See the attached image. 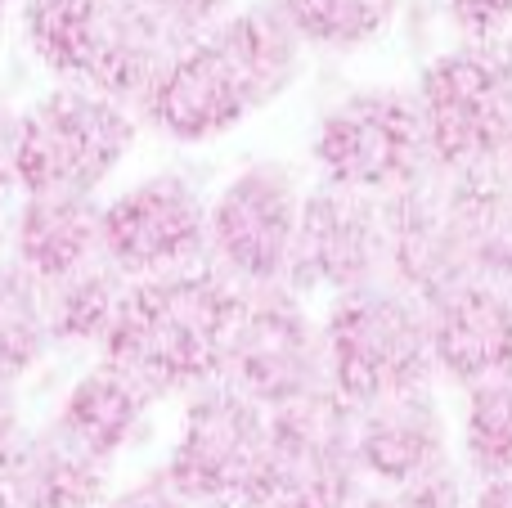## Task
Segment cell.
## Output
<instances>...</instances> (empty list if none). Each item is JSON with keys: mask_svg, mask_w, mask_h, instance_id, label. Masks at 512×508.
I'll use <instances>...</instances> for the list:
<instances>
[{"mask_svg": "<svg viewBox=\"0 0 512 508\" xmlns=\"http://www.w3.org/2000/svg\"><path fill=\"white\" fill-rule=\"evenodd\" d=\"M310 162L319 185L378 203L405 194L436 171L414 95L396 86H364L328 104L310 131Z\"/></svg>", "mask_w": 512, "mask_h": 508, "instance_id": "52a82bcc", "label": "cell"}, {"mask_svg": "<svg viewBox=\"0 0 512 508\" xmlns=\"http://www.w3.org/2000/svg\"><path fill=\"white\" fill-rule=\"evenodd\" d=\"M9 257L45 288L104 257V203L90 194H23L9 230Z\"/></svg>", "mask_w": 512, "mask_h": 508, "instance_id": "e0dca14e", "label": "cell"}, {"mask_svg": "<svg viewBox=\"0 0 512 508\" xmlns=\"http://www.w3.org/2000/svg\"><path fill=\"white\" fill-rule=\"evenodd\" d=\"M355 508H468V495H463V473L450 464L427 477H414V482L378 486V491L360 495Z\"/></svg>", "mask_w": 512, "mask_h": 508, "instance_id": "603a6c76", "label": "cell"}, {"mask_svg": "<svg viewBox=\"0 0 512 508\" xmlns=\"http://www.w3.org/2000/svg\"><path fill=\"white\" fill-rule=\"evenodd\" d=\"M355 459L378 486H400L450 468V423L436 401V387L382 396L355 410Z\"/></svg>", "mask_w": 512, "mask_h": 508, "instance_id": "9a60e30c", "label": "cell"}, {"mask_svg": "<svg viewBox=\"0 0 512 508\" xmlns=\"http://www.w3.org/2000/svg\"><path fill=\"white\" fill-rule=\"evenodd\" d=\"M436 374L459 392L512 374V288L463 279L427 302Z\"/></svg>", "mask_w": 512, "mask_h": 508, "instance_id": "5bb4252c", "label": "cell"}, {"mask_svg": "<svg viewBox=\"0 0 512 508\" xmlns=\"http://www.w3.org/2000/svg\"><path fill=\"white\" fill-rule=\"evenodd\" d=\"M126 288H131V279L117 275V270L108 266V257L90 261L86 270L50 284L45 297H50L54 342H68V347H104Z\"/></svg>", "mask_w": 512, "mask_h": 508, "instance_id": "ffe728a7", "label": "cell"}, {"mask_svg": "<svg viewBox=\"0 0 512 508\" xmlns=\"http://www.w3.org/2000/svg\"><path fill=\"white\" fill-rule=\"evenodd\" d=\"M468 508H512V473L508 477H490V482H477V495H472Z\"/></svg>", "mask_w": 512, "mask_h": 508, "instance_id": "4316f807", "label": "cell"}, {"mask_svg": "<svg viewBox=\"0 0 512 508\" xmlns=\"http://www.w3.org/2000/svg\"><path fill=\"white\" fill-rule=\"evenodd\" d=\"M23 36L63 81L140 108L185 36L153 0H27Z\"/></svg>", "mask_w": 512, "mask_h": 508, "instance_id": "7a4b0ae2", "label": "cell"}, {"mask_svg": "<svg viewBox=\"0 0 512 508\" xmlns=\"http://www.w3.org/2000/svg\"><path fill=\"white\" fill-rule=\"evenodd\" d=\"M0 508H14V504H9V500H5V491H0Z\"/></svg>", "mask_w": 512, "mask_h": 508, "instance_id": "1f68e13d", "label": "cell"}, {"mask_svg": "<svg viewBox=\"0 0 512 508\" xmlns=\"http://www.w3.org/2000/svg\"><path fill=\"white\" fill-rule=\"evenodd\" d=\"M18 432H23V414H18V383H5V378H0V459H5V450L18 441Z\"/></svg>", "mask_w": 512, "mask_h": 508, "instance_id": "484cf974", "label": "cell"}, {"mask_svg": "<svg viewBox=\"0 0 512 508\" xmlns=\"http://www.w3.org/2000/svg\"><path fill=\"white\" fill-rule=\"evenodd\" d=\"M153 405H158V392H153L144 378H135L131 369L99 356L95 365L68 387V396L59 401L50 423H59V428L68 432L77 446H86L95 459L113 464L135 441V432L144 428Z\"/></svg>", "mask_w": 512, "mask_h": 508, "instance_id": "ac0fdd59", "label": "cell"}, {"mask_svg": "<svg viewBox=\"0 0 512 508\" xmlns=\"http://www.w3.org/2000/svg\"><path fill=\"white\" fill-rule=\"evenodd\" d=\"M301 59L306 45L297 32L270 0H256L185 45L135 113L176 144L221 140L297 86Z\"/></svg>", "mask_w": 512, "mask_h": 508, "instance_id": "6da1fadb", "label": "cell"}, {"mask_svg": "<svg viewBox=\"0 0 512 508\" xmlns=\"http://www.w3.org/2000/svg\"><path fill=\"white\" fill-rule=\"evenodd\" d=\"M203 508H270L265 500H225V504H203Z\"/></svg>", "mask_w": 512, "mask_h": 508, "instance_id": "f1b7e54d", "label": "cell"}, {"mask_svg": "<svg viewBox=\"0 0 512 508\" xmlns=\"http://www.w3.org/2000/svg\"><path fill=\"white\" fill-rule=\"evenodd\" d=\"M306 189L288 162H248L207 203V266L234 288H292Z\"/></svg>", "mask_w": 512, "mask_h": 508, "instance_id": "ba28073f", "label": "cell"}, {"mask_svg": "<svg viewBox=\"0 0 512 508\" xmlns=\"http://www.w3.org/2000/svg\"><path fill=\"white\" fill-rule=\"evenodd\" d=\"M319 329H324L328 387L351 410L436 383L427 302L400 279L333 297Z\"/></svg>", "mask_w": 512, "mask_h": 508, "instance_id": "5b68a950", "label": "cell"}, {"mask_svg": "<svg viewBox=\"0 0 512 508\" xmlns=\"http://www.w3.org/2000/svg\"><path fill=\"white\" fill-rule=\"evenodd\" d=\"M104 257L117 275L158 279L207 266V198L185 171H153L104 203Z\"/></svg>", "mask_w": 512, "mask_h": 508, "instance_id": "7c38bea8", "label": "cell"}, {"mask_svg": "<svg viewBox=\"0 0 512 508\" xmlns=\"http://www.w3.org/2000/svg\"><path fill=\"white\" fill-rule=\"evenodd\" d=\"M306 50L351 54L373 45L400 14V0H270Z\"/></svg>", "mask_w": 512, "mask_h": 508, "instance_id": "44dd1931", "label": "cell"}, {"mask_svg": "<svg viewBox=\"0 0 512 508\" xmlns=\"http://www.w3.org/2000/svg\"><path fill=\"white\" fill-rule=\"evenodd\" d=\"M99 508H189V504L180 500L176 491H171L167 477L153 473V477H140V482H131L126 491L108 495Z\"/></svg>", "mask_w": 512, "mask_h": 508, "instance_id": "d4e9b609", "label": "cell"}, {"mask_svg": "<svg viewBox=\"0 0 512 508\" xmlns=\"http://www.w3.org/2000/svg\"><path fill=\"white\" fill-rule=\"evenodd\" d=\"M216 378L261 410L301 401L328 387L324 329L310 320L292 288H252V293L239 288Z\"/></svg>", "mask_w": 512, "mask_h": 508, "instance_id": "30bf717a", "label": "cell"}, {"mask_svg": "<svg viewBox=\"0 0 512 508\" xmlns=\"http://www.w3.org/2000/svg\"><path fill=\"white\" fill-rule=\"evenodd\" d=\"M414 108L441 176L504 167L512 135V41H459L432 54L414 81Z\"/></svg>", "mask_w": 512, "mask_h": 508, "instance_id": "8992f818", "label": "cell"}, {"mask_svg": "<svg viewBox=\"0 0 512 508\" xmlns=\"http://www.w3.org/2000/svg\"><path fill=\"white\" fill-rule=\"evenodd\" d=\"M391 279V230L378 198L315 185L306 189L292 288H324L328 302Z\"/></svg>", "mask_w": 512, "mask_h": 508, "instance_id": "4fadbf2b", "label": "cell"}, {"mask_svg": "<svg viewBox=\"0 0 512 508\" xmlns=\"http://www.w3.org/2000/svg\"><path fill=\"white\" fill-rule=\"evenodd\" d=\"M5 14H9V0H0V32H5Z\"/></svg>", "mask_w": 512, "mask_h": 508, "instance_id": "f546056e", "label": "cell"}, {"mask_svg": "<svg viewBox=\"0 0 512 508\" xmlns=\"http://www.w3.org/2000/svg\"><path fill=\"white\" fill-rule=\"evenodd\" d=\"M360 459H355V410L333 392L301 396L270 410V508H355L360 504Z\"/></svg>", "mask_w": 512, "mask_h": 508, "instance_id": "8fae6325", "label": "cell"}, {"mask_svg": "<svg viewBox=\"0 0 512 508\" xmlns=\"http://www.w3.org/2000/svg\"><path fill=\"white\" fill-rule=\"evenodd\" d=\"M5 144H9V122H0V207H5L9 189H14V176H9V158H5Z\"/></svg>", "mask_w": 512, "mask_h": 508, "instance_id": "83f0119b", "label": "cell"}, {"mask_svg": "<svg viewBox=\"0 0 512 508\" xmlns=\"http://www.w3.org/2000/svg\"><path fill=\"white\" fill-rule=\"evenodd\" d=\"M459 450L477 482L512 473V374L463 392Z\"/></svg>", "mask_w": 512, "mask_h": 508, "instance_id": "7402d4cb", "label": "cell"}, {"mask_svg": "<svg viewBox=\"0 0 512 508\" xmlns=\"http://www.w3.org/2000/svg\"><path fill=\"white\" fill-rule=\"evenodd\" d=\"M140 140V113L86 86H54L9 117V176L23 194H90Z\"/></svg>", "mask_w": 512, "mask_h": 508, "instance_id": "277c9868", "label": "cell"}, {"mask_svg": "<svg viewBox=\"0 0 512 508\" xmlns=\"http://www.w3.org/2000/svg\"><path fill=\"white\" fill-rule=\"evenodd\" d=\"M108 468L59 423L23 428L0 459V491L14 508H99L108 500Z\"/></svg>", "mask_w": 512, "mask_h": 508, "instance_id": "2e32d148", "label": "cell"}, {"mask_svg": "<svg viewBox=\"0 0 512 508\" xmlns=\"http://www.w3.org/2000/svg\"><path fill=\"white\" fill-rule=\"evenodd\" d=\"M504 167L512 171V135H508V153H504Z\"/></svg>", "mask_w": 512, "mask_h": 508, "instance_id": "4dcf8cb0", "label": "cell"}, {"mask_svg": "<svg viewBox=\"0 0 512 508\" xmlns=\"http://www.w3.org/2000/svg\"><path fill=\"white\" fill-rule=\"evenodd\" d=\"M234 302L239 288L212 266L135 279L117 306L99 356L131 369L158 396L198 392L221 374V347L230 333Z\"/></svg>", "mask_w": 512, "mask_h": 508, "instance_id": "3957f363", "label": "cell"}, {"mask_svg": "<svg viewBox=\"0 0 512 508\" xmlns=\"http://www.w3.org/2000/svg\"><path fill=\"white\" fill-rule=\"evenodd\" d=\"M162 477L189 508L225 500H265L270 410L225 387L221 378L189 392Z\"/></svg>", "mask_w": 512, "mask_h": 508, "instance_id": "9c48e42d", "label": "cell"}, {"mask_svg": "<svg viewBox=\"0 0 512 508\" xmlns=\"http://www.w3.org/2000/svg\"><path fill=\"white\" fill-rule=\"evenodd\" d=\"M445 18L459 41H504L512 27V0H445Z\"/></svg>", "mask_w": 512, "mask_h": 508, "instance_id": "cb8c5ba5", "label": "cell"}, {"mask_svg": "<svg viewBox=\"0 0 512 508\" xmlns=\"http://www.w3.org/2000/svg\"><path fill=\"white\" fill-rule=\"evenodd\" d=\"M54 347L45 284L14 257H0V378L18 383Z\"/></svg>", "mask_w": 512, "mask_h": 508, "instance_id": "d6986e66", "label": "cell"}]
</instances>
